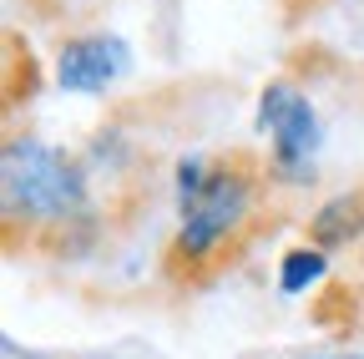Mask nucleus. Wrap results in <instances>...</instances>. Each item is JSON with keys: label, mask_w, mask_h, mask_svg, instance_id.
Here are the masks:
<instances>
[{"label": "nucleus", "mask_w": 364, "mask_h": 359, "mask_svg": "<svg viewBox=\"0 0 364 359\" xmlns=\"http://www.w3.org/2000/svg\"><path fill=\"white\" fill-rule=\"evenodd\" d=\"M268 167L248 157H182L177 162V233L167 243V268L177 279H208L233 258L263 208Z\"/></svg>", "instance_id": "nucleus-1"}, {"label": "nucleus", "mask_w": 364, "mask_h": 359, "mask_svg": "<svg viewBox=\"0 0 364 359\" xmlns=\"http://www.w3.org/2000/svg\"><path fill=\"white\" fill-rule=\"evenodd\" d=\"M0 183H6V223H26V233H71L91 213V183L76 152L41 142V137H11L6 162H0Z\"/></svg>", "instance_id": "nucleus-2"}, {"label": "nucleus", "mask_w": 364, "mask_h": 359, "mask_svg": "<svg viewBox=\"0 0 364 359\" xmlns=\"http://www.w3.org/2000/svg\"><path fill=\"white\" fill-rule=\"evenodd\" d=\"M258 132L268 137V183L279 188H304L314 183L318 152H324V122H318L314 102L294 81H268L258 97Z\"/></svg>", "instance_id": "nucleus-3"}, {"label": "nucleus", "mask_w": 364, "mask_h": 359, "mask_svg": "<svg viewBox=\"0 0 364 359\" xmlns=\"http://www.w3.org/2000/svg\"><path fill=\"white\" fill-rule=\"evenodd\" d=\"M132 71V51L122 36H71L56 51V86L76 97L107 92Z\"/></svg>", "instance_id": "nucleus-4"}, {"label": "nucleus", "mask_w": 364, "mask_h": 359, "mask_svg": "<svg viewBox=\"0 0 364 359\" xmlns=\"http://www.w3.org/2000/svg\"><path fill=\"white\" fill-rule=\"evenodd\" d=\"M364 233V188H349L339 198H329L309 218V243L314 248H339V243H354Z\"/></svg>", "instance_id": "nucleus-5"}, {"label": "nucleus", "mask_w": 364, "mask_h": 359, "mask_svg": "<svg viewBox=\"0 0 364 359\" xmlns=\"http://www.w3.org/2000/svg\"><path fill=\"white\" fill-rule=\"evenodd\" d=\"M324 274H329V253L314 248V243H299V248H289L284 263H279V289H284V294H304V289H314Z\"/></svg>", "instance_id": "nucleus-6"}]
</instances>
